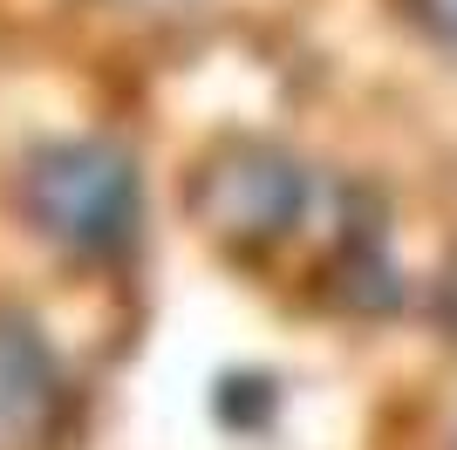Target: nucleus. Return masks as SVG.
Returning <instances> with one entry per match:
<instances>
[{
  "instance_id": "1",
  "label": "nucleus",
  "mask_w": 457,
  "mask_h": 450,
  "mask_svg": "<svg viewBox=\"0 0 457 450\" xmlns=\"http://www.w3.org/2000/svg\"><path fill=\"white\" fill-rule=\"evenodd\" d=\"M21 212L62 260L110 266L137 246L144 225V171L110 137L41 144L21 171Z\"/></svg>"
},
{
  "instance_id": "2",
  "label": "nucleus",
  "mask_w": 457,
  "mask_h": 450,
  "mask_svg": "<svg viewBox=\"0 0 457 450\" xmlns=\"http://www.w3.org/2000/svg\"><path fill=\"white\" fill-rule=\"evenodd\" d=\"M76 416V382L28 307H0V450H48Z\"/></svg>"
},
{
  "instance_id": "3",
  "label": "nucleus",
  "mask_w": 457,
  "mask_h": 450,
  "mask_svg": "<svg viewBox=\"0 0 457 450\" xmlns=\"http://www.w3.org/2000/svg\"><path fill=\"white\" fill-rule=\"evenodd\" d=\"M403 21H410L430 48L457 55V0H403Z\"/></svg>"
},
{
  "instance_id": "4",
  "label": "nucleus",
  "mask_w": 457,
  "mask_h": 450,
  "mask_svg": "<svg viewBox=\"0 0 457 450\" xmlns=\"http://www.w3.org/2000/svg\"><path fill=\"white\" fill-rule=\"evenodd\" d=\"M437 321H444V328L457 335V260H451V273L437 280Z\"/></svg>"
},
{
  "instance_id": "5",
  "label": "nucleus",
  "mask_w": 457,
  "mask_h": 450,
  "mask_svg": "<svg viewBox=\"0 0 457 450\" xmlns=\"http://www.w3.org/2000/svg\"><path fill=\"white\" fill-rule=\"evenodd\" d=\"M130 7H171V0H130Z\"/></svg>"
}]
</instances>
